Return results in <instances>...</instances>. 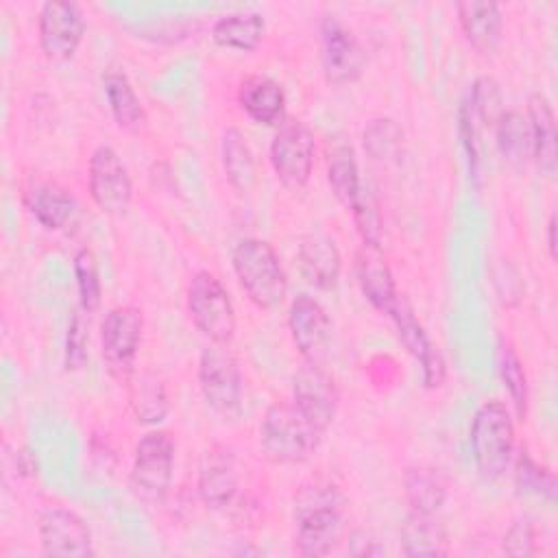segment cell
I'll use <instances>...</instances> for the list:
<instances>
[{
  "mask_svg": "<svg viewBox=\"0 0 558 558\" xmlns=\"http://www.w3.org/2000/svg\"><path fill=\"white\" fill-rule=\"evenodd\" d=\"M347 499L331 482L301 486L294 497V547L301 556H327L342 532Z\"/></svg>",
  "mask_w": 558,
  "mask_h": 558,
  "instance_id": "obj_1",
  "label": "cell"
},
{
  "mask_svg": "<svg viewBox=\"0 0 558 558\" xmlns=\"http://www.w3.org/2000/svg\"><path fill=\"white\" fill-rule=\"evenodd\" d=\"M231 262L242 290L259 310H275L283 303L288 294V277L277 251L266 240H240Z\"/></svg>",
  "mask_w": 558,
  "mask_h": 558,
  "instance_id": "obj_2",
  "label": "cell"
},
{
  "mask_svg": "<svg viewBox=\"0 0 558 558\" xmlns=\"http://www.w3.org/2000/svg\"><path fill=\"white\" fill-rule=\"evenodd\" d=\"M262 449L277 464H301L318 449L323 434L299 412L292 401L272 403L259 427Z\"/></svg>",
  "mask_w": 558,
  "mask_h": 558,
  "instance_id": "obj_3",
  "label": "cell"
},
{
  "mask_svg": "<svg viewBox=\"0 0 558 558\" xmlns=\"http://www.w3.org/2000/svg\"><path fill=\"white\" fill-rule=\"evenodd\" d=\"M471 451L480 475L488 482L499 480L514 449V425L506 403L493 399L477 408L471 423Z\"/></svg>",
  "mask_w": 558,
  "mask_h": 558,
  "instance_id": "obj_4",
  "label": "cell"
},
{
  "mask_svg": "<svg viewBox=\"0 0 558 558\" xmlns=\"http://www.w3.org/2000/svg\"><path fill=\"white\" fill-rule=\"evenodd\" d=\"M174 471V440L168 432L155 429L142 436L135 447L129 488L144 504H159L170 490Z\"/></svg>",
  "mask_w": 558,
  "mask_h": 558,
  "instance_id": "obj_5",
  "label": "cell"
},
{
  "mask_svg": "<svg viewBox=\"0 0 558 558\" xmlns=\"http://www.w3.org/2000/svg\"><path fill=\"white\" fill-rule=\"evenodd\" d=\"M185 296L196 329L214 344H229L235 336V310L220 279L209 270H198L190 279Z\"/></svg>",
  "mask_w": 558,
  "mask_h": 558,
  "instance_id": "obj_6",
  "label": "cell"
},
{
  "mask_svg": "<svg viewBox=\"0 0 558 558\" xmlns=\"http://www.w3.org/2000/svg\"><path fill=\"white\" fill-rule=\"evenodd\" d=\"M198 384L205 403L225 421L242 412V373L227 344L207 347L198 362Z\"/></svg>",
  "mask_w": 558,
  "mask_h": 558,
  "instance_id": "obj_7",
  "label": "cell"
},
{
  "mask_svg": "<svg viewBox=\"0 0 558 558\" xmlns=\"http://www.w3.org/2000/svg\"><path fill=\"white\" fill-rule=\"evenodd\" d=\"M144 316L135 305L111 307L100 325L102 360L116 379H129L142 342Z\"/></svg>",
  "mask_w": 558,
  "mask_h": 558,
  "instance_id": "obj_8",
  "label": "cell"
},
{
  "mask_svg": "<svg viewBox=\"0 0 558 558\" xmlns=\"http://www.w3.org/2000/svg\"><path fill=\"white\" fill-rule=\"evenodd\" d=\"M314 135L301 120L279 124L270 142V163L277 179L288 190H301L310 181L314 168Z\"/></svg>",
  "mask_w": 558,
  "mask_h": 558,
  "instance_id": "obj_9",
  "label": "cell"
},
{
  "mask_svg": "<svg viewBox=\"0 0 558 558\" xmlns=\"http://www.w3.org/2000/svg\"><path fill=\"white\" fill-rule=\"evenodd\" d=\"M37 532H39L44 556H52V558L94 556L89 527L76 512L59 504H50L39 510Z\"/></svg>",
  "mask_w": 558,
  "mask_h": 558,
  "instance_id": "obj_10",
  "label": "cell"
},
{
  "mask_svg": "<svg viewBox=\"0 0 558 558\" xmlns=\"http://www.w3.org/2000/svg\"><path fill=\"white\" fill-rule=\"evenodd\" d=\"M338 388L333 377L318 364L307 362L292 377V403L325 436L338 412Z\"/></svg>",
  "mask_w": 558,
  "mask_h": 558,
  "instance_id": "obj_11",
  "label": "cell"
},
{
  "mask_svg": "<svg viewBox=\"0 0 558 558\" xmlns=\"http://www.w3.org/2000/svg\"><path fill=\"white\" fill-rule=\"evenodd\" d=\"M320 61L323 74L331 85H347L362 76V46L336 15H325L320 22Z\"/></svg>",
  "mask_w": 558,
  "mask_h": 558,
  "instance_id": "obj_12",
  "label": "cell"
},
{
  "mask_svg": "<svg viewBox=\"0 0 558 558\" xmlns=\"http://www.w3.org/2000/svg\"><path fill=\"white\" fill-rule=\"evenodd\" d=\"M89 194L105 214H122L131 205L133 183L120 155L111 146H98L89 157Z\"/></svg>",
  "mask_w": 558,
  "mask_h": 558,
  "instance_id": "obj_13",
  "label": "cell"
},
{
  "mask_svg": "<svg viewBox=\"0 0 558 558\" xmlns=\"http://www.w3.org/2000/svg\"><path fill=\"white\" fill-rule=\"evenodd\" d=\"M39 46L52 61L74 57L85 35V17L76 2H46L39 11Z\"/></svg>",
  "mask_w": 558,
  "mask_h": 558,
  "instance_id": "obj_14",
  "label": "cell"
},
{
  "mask_svg": "<svg viewBox=\"0 0 558 558\" xmlns=\"http://www.w3.org/2000/svg\"><path fill=\"white\" fill-rule=\"evenodd\" d=\"M240 466L231 449L211 445L198 464V495L214 510H227L240 497Z\"/></svg>",
  "mask_w": 558,
  "mask_h": 558,
  "instance_id": "obj_15",
  "label": "cell"
},
{
  "mask_svg": "<svg viewBox=\"0 0 558 558\" xmlns=\"http://www.w3.org/2000/svg\"><path fill=\"white\" fill-rule=\"evenodd\" d=\"M288 327L296 349L307 362L318 364L327 355L331 344V320L316 299L299 294L290 305Z\"/></svg>",
  "mask_w": 558,
  "mask_h": 558,
  "instance_id": "obj_16",
  "label": "cell"
},
{
  "mask_svg": "<svg viewBox=\"0 0 558 558\" xmlns=\"http://www.w3.org/2000/svg\"><path fill=\"white\" fill-rule=\"evenodd\" d=\"M388 316L392 318V323L397 327V333H399V340L403 342L408 353L421 364V375H423L425 388L442 386V381L447 377L445 360H442L440 351L429 342L427 333L423 331L421 323L414 318L412 307L408 305V301L403 296H399L395 301Z\"/></svg>",
  "mask_w": 558,
  "mask_h": 558,
  "instance_id": "obj_17",
  "label": "cell"
},
{
  "mask_svg": "<svg viewBox=\"0 0 558 558\" xmlns=\"http://www.w3.org/2000/svg\"><path fill=\"white\" fill-rule=\"evenodd\" d=\"M296 259L301 275L310 286L318 290H333L338 286L342 257L336 242L329 235L320 231L303 235L299 242Z\"/></svg>",
  "mask_w": 558,
  "mask_h": 558,
  "instance_id": "obj_18",
  "label": "cell"
},
{
  "mask_svg": "<svg viewBox=\"0 0 558 558\" xmlns=\"http://www.w3.org/2000/svg\"><path fill=\"white\" fill-rule=\"evenodd\" d=\"M355 275L360 290L368 299V303L375 310L388 314L399 299V292L379 244H360L355 253Z\"/></svg>",
  "mask_w": 558,
  "mask_h": 558,
  "instance_id": "obj_19",
  "label": "cell"
},
{
  "mask_svg": "<svg viewBox=\"0 0 558 558\" xmlns=\"http://www.w3.org/2000/svg\"><path fill=\"white\" fill-rule=\"evenodd\" d=\"M525 116H527L530 135H532V157L547 177H554L556 163H558V133H556L554 109L547 96L541 92L530 94Z\"/></svg>",
  "mask_w": 558,
  "mask_h": 558,
  "instance_id": "obj_20",
  "label": "cell"
},
{
  "mask_svg": "<svg viewBox=\"0 0 558 558\" xmlns=\"http://www.w3.org/2000/svg\"><path fill=\"white\" fill-rule=\"evenodd\" d=\"M240 107L257 124L275 126L283 122L286 116V94L283 87L264 74H253L240 83L238 89Z\"/></svg>",
  "mask_w": 558,
  "mask_h": 558,
  "instance_id": "obj_21",
  "label": "cell"
},
{
  "mask_svg": "<svg viewBox=\"0 0 558 558\" xmlns=\"http://www.w3.org/2000/svg\"><path fill=\"white\" fill-rule=\"evenodd\" d=\"M24 203L33 218L46 229H61L76 211L74 196L54 181H35L24 192Z\"/></svg>",
  "mask_w": 558,
  "mask_h": 558,
  "instance_id": "obj_22",
  "label": "cell"
},
{
  "mask_svg": "<svg viewBox=\"0 0 558 558\" xmlns=\"http://www.w3.org/2000/svg\"><path fill=\"white\" fill-rule=\"evenodd\" d=\"M458 20L462 26V33L471 48H475L482 54H488L497 48L501 39V26L504 17L495 2H460L456 7Z\"/></svg>",
  "mask_w": 558,
  "mask_h": 558,
  "instance_id": "obj_23",
  "label": "cell"
},
{
  "mask_svg": "<svg viewBox=\"0 0 558 558\" xmlns=\"http://www.w3.org/2000/svg\"><path fill=\"white\" fill-rule=\"evenodd\" d=\"M401 549L405 556H447L449 554V534L436 514L412 512L401 525Z\"/></svg>",
  "mask_w": 558,
  "mask_h": 558,
  "instance_id": "obj_24",
  "label": "cell"
},
{
  "mask_svg": "<svg viewBox=\"0 0 558 558\" xmlns=\"http://www.w3.org/2000/svg\"><path fill=\"white\" fill-rule=\"evenodd\" d=\"M102 89L116 124L129 133L140 131L146 122V113L129 76L118 68H109L102 74Z\"/></svg>",
  "mask_w": 558,
  "mask_h": 558,
  "instance_id": "obj_25",
  "label": "cell"
},
{
  "mask_svg": "<svg viewBox=\"0 0 558 558\" xmlns=\"http://www.w3.org/2000/svg\"><path fill=\"white\" fill-rule=\"evenodd\" d=\"M264 17L255 11H238L222 15L211 26V39L220 48H231L240 52H251L259 46L264 37Z\"/></svg>",
  "mask_w": 558,
  "mask_h": 558,
  "instance_id": "obj_26",
  "label": "cell"
},
{
  "mask_svg": "<svg viewBox=\"0 0 558 558\" xmlns=\"http://www.w3.org/2000/svg\"><path fill=\"white\" fill-rule=\"evenodd\" d=\"M222 168L238 194H248L257 179V166L253 150L238 129H227L222 135Z\"/></svg>",
  "mask_w": 558,
  "mask_h": 558,
  "instance_id": "obj_27",
  "label": "cell"
},
{
  "mask_svg": "<svg viewBox=\"0 0 558 558\" xmlns=\"http://www.w3.org/2000/svg\"><path fill=\"white\" fill-rule=\"evenodd\" d=\"M403 493L412 512L436 514L447 499V484L436 469L410 466L403 473Z\"/></svg>",
  "mask_w": 558,
  "mask_h": 558,
  "instance_id": "obj_28",
  "label": "cell"
},
{
  "mask_svg": "<svg viewBox=\"0 0 558 558\" xmlns=\"http://www.w3.org/2000/svg\"><path fill=\"white\" fill-rule=\"evenodd\" d=\"M327 181L333 196L340 201V205L351 209L360 196L362 183H360L355 153L349 144L340 142L327 150Z\"/></svg>",
  "mask_w": 558,
  "mask_h": 558,
  "instance_id": "obj_29",
  "label": "cell"
},
{
  "mask_svg": "<svg viewBox=\"0 0 558 558\" xmlns=\"http://www.w3.org/2000/svg\"><path fill=\"white\" fill-rule=\"evenodd\" d=\"M497 146L504 159L512 166H523L532 157V135L527 116L510 109L497 118Z\"/></svg>",
  "mask_w": 558,
  "mask_h": 558,
  "instance_id": "obj_30",
  "label": "cell"
},
{
  "mask_svg": "<svg viewBox=\"0 0 558 558\" xmlns=\"http://www.w3.org/2000/svg\"><path fill=\"white\" fill-rule=\"evenodd\" d=\"M131 410L137 423H144V425L161 423L170 410L163 381L150 373L140 375L131 384Z\"/></svg>",
  "mask_w": 558,
  "mask_h": 558,
  "instance_id": "obj_31",
  "label": "cell"
},
{
  "mask_svg": "<svg viewBox=\"0 0 558 558\" xmlns=\"http://www.w3.org/2000/svg\"><path fill=\"white\" fill-rule=\"evenodd\" d=\"M362 142L375 161H395L401 155L403 131L392 118H375L364 126Z\"/></svg>",
  "mask_w": 558,
  "mask_h": 558,
  "instance_id": "obj_32",
  "label": "cell"
},
{
  "mask_svg": "<svg viewBox=\"0 0 558 558\" xmlns=\"http://www.w3.org/2000/svg\"><path fill=\"white\" fill-rule=\"evenodd\" d=\"M74 275H76L81 307L87 314L96 312L100 307V301H102V283H100L96 255L89 248H81L74 255Z\"/></svg>",
  "mask_w": 558,
  "mask_h": 558,
  "instance_id": "obj_33",
  "label": "cell"
},
{
  "mask_svg": "<svg viewBox=\"0 0 558 558\" xmlns=\"http://www.w3.org/2000/svg\"><path fill=\"white\" fill-rule=\"evenodd\" d=\"M499 375L504 386L508 388V395L512 399L514 412L519 416V421H525L527 414V377L523 371V364L517 355V351L510 344L501 347L499 353Z\"/></svg>",
  "mask_w": 558,
  "mask_h": 558,
  "instance_id": "obj_34",
  "label": "cell"
},
{
  "mask_svg": "<svg viewBox=\"0 0 558 558\" xmlns=\"http://www.w3.org/2000/svg\"><path fill=\"white\" fill-rule=\"evenodd\" d=\"M514 486L523 495H547L554 497L556 482L554 475L536 464L527 451H521L517 458V471H514Z\"/></svg>",
  "mask_w": 558,
  "mask_h": 558,
  "instance_id": "obj_35",
  "label": "cell"
},
{
  "mask_svg": "<svg viewBox=\"0 0 558 558\" xmlns=\"http://www.w3.org/2000/svg\"><path fill=\"white\" fill-rule=\"evenodd\" d=\"M87 312L78 307L68 325L65 333V371H81L89 357V320Z\"/></svg>",
  "mask_w": 558,
  "mask_h": 558,
  "instance_id": "obj_36",
  "label": "cell"
},
{
  "mask_svg": "<svg viewBox=\"0 0 558 558\" xmlns=\"http://www.w3.org/2000/svg\"><path fill=\"white\" fill-rule=\"evenodd\" d=\"M357 231L362 235V242L366 244H379L381 242V220H379V211L377 205L373 201L371 194H366V190H360L357 201L351 207Z\"/></svg>",
  "mask_w": 558,
  "mask_h": 558,
  "instance_id": "obj_37",
  "label": "cell"
},
{
  "mask_svg": "<svg viewBox=\"0 0 558 558\" xmlns=\"http://www.w3.org/2000/svg\"><path fill=\"white\" fill-rule=\"evenodd\" d=\"M501 549L508 556H532L536 551V534L530 519H517L501 538Z\"/></svg>",
  "mask_w": 558,
  "mask_h": 558,
  "instance_id": "obj_38",
  "label": "cell"
},
{
  "mask_svg": "<svg viewBox=\"0 0 558 558\" xmlns=\"http://www.w3.org/2000/svg\"><path fill=\"white\" fill-rule=\"evenodd\" d=\"M351 543H360L362 547H355L351 554H355V556H373V554H384V549L377 545V541L371 536V534H366V532H362V530H357L353 536H351Z\"/></svg>",
  "mask_w": 558,
  "mask_h": 558,
  "instance_id": "obj_39",
  "label": "cell"
},
{
  "mask_svg": "<svg viewBox=\"0 0 558 558\" xmlns=\"http://www.w3.org/2000/svg\"><path fill=\"white\" fill-rule=\"evenodd\" d=\"M547 248L551 259H556V216L554 214L549 216V222H547Z\"/></svg>",
  "mask_w": 558,
  "mask_h": 558,
  "instance_id": "obj_40",
  "label": "cell"
}]
</instances>
